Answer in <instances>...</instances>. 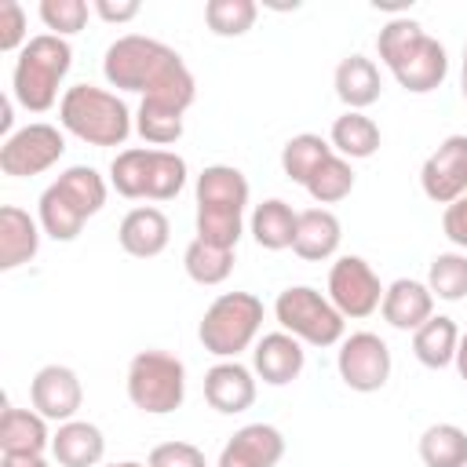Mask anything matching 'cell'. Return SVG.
<instances>
[{
  "label": "cell",
  "mask_w": 467,
  "mask_h": 467,
  "mask_svg": "<svg viewBox=\"0 0 467 467\" xmlns=\"http://www.w3.org/2000/svg\"><path fill=\"white\" fill-rule=\"evenodd\" d=\"M332 88H336L339 102H343L347 109H358V113H365V109L379 99V91H383L379 69H376V62L365 58V55H347V58L336 66V73H332Z\"/></svg>",
  "instance_id": "cell-25"
},
{
  "label": "cell",
  "mask_w": 467,
  "mask_h": 467,
  "mask_svg": "<svg viewBox=\"0 0 467 467\" xmlns=\"http://www.w3.org/2000/svg\"><path fill=\"white\" fill-rule=\"evenodd\" d=\"M336 368H339V379H343L350 390H358V394H376V390L387 387L390 368H394V358H390V347H387L376 332H350V336H343V343H339Z\"/></svg>",
  "instance_id": "cell-13"
},
{
  "label": "cell",
  "mask_w": 467,
  "mask_h": 467,
  "mask_svg": "<svg viewBox=\"0 0 467 467\" xmlns=\"http://www.w3.org/2000/svg\"><path fill=\"white\" fill-rule=\"evenodd\" d=\"M460 328L449 314H434L431 321H423L412 332V354L420 358V365L427 368H445L456 361V347H460Z\"/></svg>",
  "instance_id": "cell-27"
},
{
  "label": "cell",
  "mask_w": 467,
  "mask_h": 467,
  "mask_svg": "<svg viewBox=\"0 0 467 467\" xmlns=\"http://www.w3.org/2000/svg\"><path fill=\"white\" fill-rule=\"evenodd\" d=\"M255 0H208L204 4V26L215 36H244L255 26Z\"/></svg>",
  "instance_id": "cell-34"
},
{
  "label": "cell",
  "mask_w": 467,
  "mask_h": 467,
  "mask_svg": "<svg viewBox=\"0 0 467 467\" xmlns=\"http://www.w3.org/2000/svg\"><path fill=\"white\" fill-rule=\"evenodd\" d=\"M296 226H299V212H296L288 201H281V197H266L263 204H255V212H252V219H248V230H252V237H255V244L266 248V252H285V248H292Z\"/></svg>",
  "instance_id": "cell-26"
},
{
  "label": "cell",
  "mask_w": 467,
  "mask_h": 467,
  "mask_svg": "<svg viewBox=\"0 0 467 467\" xmlns=\"http://www.w3.org/2000/svg\"><path fill=\"white\" fill-rule=\"evenodd\" d=\"M420 186L427 201L452 204L467 193V135H449L420 168Z\"/></svg>",
  "instance_id": "cell-14"
},
{
  "label": "cell",
  "mask_w": 467,
  "mask_h": 467,
  "mask_svg": "<svg viewBox=\"0 0 467 467\" xmlns=\"http://www.w3.org/2000/svg\"><path fill=\"white\" fill-rule=\"evenodd\" d=\"M441 230H445V237H449L456 248L467 252V193L456 197L452 204H445V212H441Z\"/></svg>",
  "instance_id": "cell-39"
},
{
  "label": "cell",
  "mask_w": 467,
  "mask_h": 467,
  "mask_svg": "<svg viewBox=\"0 0 467 467\" xmlns=\"http://www.w3.org/2000/svg\"><path fill=\"white\" fill-rule=\"evenodd\" d=\"M460 91L467 99V44H463V69H460Z\"/></svg>",
  "instance_id": "cell-44"
},
{
  "label": "cell",
  "mask_w": 467,
  "mask_h": 467,
  "mask_svg": "<svg viewBox=\"0 0 467 467\" xmlns=\"http://www.w3.org/2000/svg\"><path fill=\"white\" fill-rule=\"evenodd\" d=\"M376 51H379V62L394 73V80L412 91V95H427L434 88L445 84L449 77V55H445V44H438L416 18L409 15H398L390 18L379 36H376Z\"/></svg>",
  "instance_id": "cell-2"
},
{
  "label": "cell",
  "mask_w": 467,
  "mask_h": 467,
  "mask_svg": "<svg viewBox=\"0 0 467 467\" xmlns=\"http://www.w3.org/2000/svg\"><path fill=\"white\" fill-rule=\"evenodd\" d=\"M328 142H332V150H336L339 157H347V161H365V157H372V153L379 150L383 135H379V124H376L372 117H365V113H358V109H347L343 117L332 120Z\"/></svg>",
  "instance_id": "cell-28"
},
{
  "label": "cell",
  "mask_w": 467,
  "mask_h": 467,
  "mask_svg": "<svg viewBox=\"0 0 467 467\" xmlns=\"http://www.w3.org/2000/svg\"><path fill=\"white\" fill-rule=\"evenodd\" d=\"M117 241H120V248H124L128 255H135V259H153V255H161V252L168 248V241H171V223H168V215H164L161 208L139 204V208H131V212L120 219Z\"/></svg>",
  "instance_id": "cell-20"
},
{
  "label": "cell",
  "mask_w": 467,
  "mask_h": 467,
  "mask_svg": "<svg viewBox=\"0 0 467 467\" xmlns=\"http://www.w3.org/2000/svg\"><path fill=\"white\" fill-rule=\"evenodd\" d=\"M106 467H150V463H139V460H120V463H106Z\"/></svg>",
  "instance_id": "cell-46"
},
{
  "label": "cell",
  "mask_w": 467,
  "mask_h": 467,
  "mask_svg": "<svg viewBox=\"0 0 467 467\" xmlns=\"http://www.w3.org/2000/svg\"><path fill=\"white\" fill-rule=\"evenodd\" d=\"M44 449H51L47 420L36 409L7 405L0 416V452L4 456H44Z\"/></svg>",
  "instance_id": "cell-23"
},
{
  "label": "cell",
  "mask_w": 467,
  "mask_h": 467,
  "mask_svg": "<svg viewBox=\"0 0 467 467\" xmlns=\"http://www.w3.org/2000/svg\"><path fill=\"white\" fill-rule=\"evenodd\" d=\"M182 266H186L190 281H197V285H208V288L223 285L234 274V248H219V244L193 237L182 252Z\"/></svg>",
  "instance_id": "cell-31"
},
{
  "label": "cell",
  "mask_w": 467,
  "mask_h": 467,
  "mask_svg": "<svg viewBox=\"0 0 467 467\" xmlns=\"http://www.w3.org/2000/svg\"><path fill=\"white\" fill-rule=\"evenodd\" d=\"M376 7H383V11H405L409 4H394V0H376Z\"/></svg>",
  "instance_id": "cell-45"
},
{
  "label": "cell",
  "mask_w": 467,
  "mask_h": 467,
  "mask_svg": "<svg viewBox=\"0 0 467 467\" xmlns=\"http://www.w3.org/2000/svg\"><path fill=\"white\" fill-rule=\"evenodd\" d=\"M51 456L58 467H99L106 456V438L88 420H66L51 434Z\"/></svg>",
  "instance_id": "cell-22"
},
{
  "label": "cell",
  "mask_w": 467,
  "mask_h": 467,
  "mask_svg": "<svg viewBox=\"0 0 467 467\" xmlns=\"http://www.w3.org/2000/svg\"><path fill=\"white\" fill-rule=\"evenodd\" d=\"M0 467H51L44 456H0Z\"/></svg>",
  "instance_id": "cell-41"
},
{
  "label": "cell",
  "mask_w": 467,
  "mask_h": 467,
  "mask_svg": "<svg viewBox=\"0 0 467 467\" xmlns=\"http://www.w3.org/2000/svg\"><path fill=\"white\" fill-rule=\"evenodd\" d=\"M427 288L434 299L460 303L467 296V255L463 252H438L427 266Z\"/></svg>",
  "instance_id": "cell-32"
},
{
  "label": "cell",
  "mask_w": 467,
  "mask_h": 467,
  "mask_svg": "<svg viewBox=\"0 0 467 467\" xmlns=\"http://www.w3.org/2000/svg\"><path fill=\"white\" fill-rule=\"evenodd\" d=\"M303 365H306V350L288 332H266L252 347V372L270 387H285V383L299 379Z\"/></svg>",
  "instance_id": "cell-18"
},
{
  "label": "cell",
  "mask_w": 467,
  "mask_h": 467,
  "mask_svg": "<svg viewBox=\"0 0 467 467\" xmlns=\"http://www.w3.org/2000/svg\"><path fill=\"white\" fill-rule=\"evenodd\" d=\"M350 190H354V168H350V161L347 157H339V153H332L314 175H310V182H306V193L325 208V204H339L343 197H350Z\"/></svg>",
  "instance_id": "cell-33"
},
{
  "label": "cell",
  "mask_w": 467,
  "mask_h": 467,
  "mask_svg": "<svg viewBox=\"0 0 467 467\" xmlns=\"http://www.w3.org/2000/svg\"><path fill=\"white\" fill-rule=\"evenodd\" d=\"M204 401L223 416H237V412L252 409L255 405V372L248 365H241L237 358L215 361L204 372Z\"/></svg>",
  "instance_id": "cell-17"
},
{
  "label": "cell",
  "mask_w": 467,
  "mask_h": 467,
  "mask_svg": "<svg viewBox=\"0 0 467 467\" xmlns=\"http://www.w3.org/2000/svg\"><path fill=\"white\" fill-rule=\"evenodd\" d=\"M0 135H4V139L15 135V131H11V99H7V95L0 99Z\"/></svg>",
  "instance_id": "cell-42"
},
{
  "label": "cell",
  "mask_w": 467,
  "mask_h": 467,
  "mask_svg": "<svg viewBox=\"0 0 467 467\" xmlns=\"http://www.w3.org/2000/svg\"><path fill=\"white\" fill-rule=\"evenodd\" d=\"M58 120L69 135H77L88 146H124L135 128L128 102L117 91H106L95 84L66 88L58 102Z\"/></svg>",
  "instance_id": "cell-6"
},
{
  "label": "cell",
  "mask_w": 467,
  "mask_h": 467,
  "mask_svg": "<svg viewBox=\"0 0 467 467\" xmlns=\"http://www.w3.org/2000/svg\"><path fill=\"white\" fill-rule=\"evenodd\" d=\"M102 77L109 88L139 91L142 102L168 106L179 113H186L197 99V80H193L190 66L182 62V55L175 47H168L164 40H153L142 33L117 36L106 47Z\"/></svg>",
  "instance_id": "cell-1"
},
{
  "label": "cell",
  "mask_w": 467,
  "mask_h": 467,
  "mask_svg": "<svg viewBox=\"0 0 467 467\" xmlns=\"http://www.w3.org/2000/svg\"><path fill=\"white\" fill-rule=\"evenodd\" d=\"M259 328H263V299L252 292H223L204 310L197 325V339L208 354L230 361L255 343Z\"/></svg>",
  "instance_id": "cell-8"
},
{
  "label": "cell",
  "mask_w": 467,
  "mask_h": 467,
  "mask_svg": "<svg viewBox=\"0 0 467 467\" xmlns=\"http://www.w3.org/2000/svg\"><path fill=\"white\" fill-rule=\"evenodd\" d=\"M29 401L33 409L51 420V423H66L77 420L80 405H84V387L80 376L69 365H44L36 368V376L29 379Z\"/></svg>",
  "instance_id": "cell-15"
},
{
  "label": "cell",
  "mask_w": 467,
  "mask_h": 467,
  "mask_svg": "<svg viewBox=\"0 0 467 467\" xmlns=\"http://www.w3.org/2000/svg\"><path fill=\"white\" fill-rule=\"evenodd\" d=\"M128 401L146 416H168L186 398V365L168 350H139L124 376Z\"/></svg>",
  "instance_id": "cell-9"
},
{
  "label": "cell",
  "mask_w": 467,
  "mask_h": 467,
  "mask_svg": "<svg viewBox=\"0 0 467 467\" xmlns=\"http://www.w3.org/2000/svg\"><path fill=\"white\" fill-rule=\"evenodd\" d=\"M339 241H343V226H339L336 212H328V208L299 212V226H296V241H292V252L299 259L325 263L339 252Z\"/></svg>",
  "instance_id": "cell-24"
},
{
  "label": "cell",
  "mask_w": 467,
  "mask_h": 467,
  "mask_svg": "<svg viewBox=\"0 0 467 467\" xmlns=\"http://www.w3.org/2000/svg\"><path fill=\"white\" fill-rule=\"evenodd\" d=\"M197 201V237L219 248H237L244 234V208H248V179L234 164H208L193 186Z\"/></svg>",
  "instance_id": "cell-3"
},
{
  "label": "cell",
  "mask_w": 467,
  "mask_h": 467,
  "mask_svg": "<svg viewBox=\"0 0 467 467\" xmlns=\"http://www.w3.org/2000/svg\"><path fill=\"white\" fill-rule=\"evenodd\" d=\"M182 117L179 109H168V106H153V102H139V113H135V131L150 142V146H171L182 139Z\"/></svg>",
  "instance_id": "cell-35"
},
{
  "label": "cell",
  "mask_w": 467,
  "mask_h": 467,
  "mask_svg": "<svg viewBox=\"0 0 467 467\" xmlns=\"http://www.w3.org/2000/svg\"><path fill=\"white\" fill-rule=\"evenodd\" d=\"M452 365H456V372H460V379L467 383V332L460 336V347H456V361H452Z\"/></svg>",
  "instance_id": "cell-43"
},
{
  "label": "cell",
  "mask_w": 467,
  "mask_h": 467,
  "mask_svg": "<svg viewBox=\"0 0 467 467\" xmlns=\"http://www.w3.org/2000/svg\"><path fill=\"white\" fill-rule=\"evenodd\" d=\"M29 29H26V7L18 0H4L0 4V51H22L29 44Z\"/></svg>",
  "instance_id": "cell-37"
},
{
  "label": "cell",
  "mask_w": 467,
  "mask_h": 467,
  "mask_svg": "<svg viewBox=\"0 0 467 467\" xmlns=\"http://www.w3.org/2000/svg\"><path fill=\"white\" fill-rule=\"evenodd\" d=\"M62 153H66V135L47 120H33V124L18 128L11 139H4L0 171L11 179H29V175L55 168Z\"/></svg>",
  "instance_id": "cell-11"
},
{
  "label": "cell",
  "mask_w": 467,
  "mask_h": 467,
  "mask_svg": "<svg viewBox=\"0 0 467 467\" xmlns=\"http://www.w3.org/2000/svg\"><path fill=\"white\" fill-rule=\"evenodd\" d=\"M73 66V47L66 36L36 33L15 58L11 69V95L29 113H47L58 99V88Z\"/></svg>",
  "instance_id": "cell-5"
},
{
  "label": "cell",
  "mask_w": 467,
  "mask_h": 467,
  "mask_svg": "<svg viewBox=\"0 0 467 467\" xmlns=\"http://www.w3.org/2000/svg\"><path fill=\"white\" fill-rule=\"evenodd\" d=\"M106 193H109V186H106V179L91 164L66 168L36 201L40 230L51 241H77L84 223L102 212Z\"/></svg>",
  "instance_id": "cell-4"
},
{
  "label": "cell",
  "mask_w": 467,
  "mask_h": 467,
  "mask_svg": "<svg viewBox=\"0 0 467 467\" xmlns=\"http://www.w3.org/2000/svg\"><path fill=\"white\" fill-rule=\"evenodd\" d=\"M379 314L390 328L398 332H416L423 321L434 317V292L427 288V281H416V277H398L387 285L383 292V303H379Z\"/></svg>",
  "instance_id": "cell-19"
},
{
  "label": "cell",
  "mask_w": 467,
  "mask_h": 467,
  "mask_svg": "<svg viewBox=\"0 0 467 467\" xmlns=\"http://www.w3.org/2000/svg\"><path fill=\"white\" fill-rule=\"evenodd\" d=\"M423 467H467V431L456 423H431L420 434Z\"/></svg>",
  "instance_id": "cell-30"
},
{
  "label": "cell",
  "mask_w": 467,
  "mask_h": 467,
  "mask_svg": "<svg viewBox=\"0 0 467 467\" xmlns=\"http://www.w3.org/2000/svg\"><path fill=\"white\" fill-rule=\"evenodd\" d=\"M146 463L150 467H208L204 452L197 445H190V441H164V445H157L150 452Z\"/></svg>",
  "instance_id": "cell-38"
},
{
  "label": "cell",
  "mask_w": 467,
  "mask_h": 467,
  "mask_svg": "<svg viewBox=\"0 0 467 467\" xmlns=\"http://www.w3.org/2000/svg\"><path fill=\"white\" fill-rule=\"evenodd\" d=\"M186 161L175 150L131 146L109 164V186L128 201H171L186 186Z\"/></svg>",
  "instance_id": "cell-7"
},
{
  "label": "cell",
  "mask_w": 467,
  "mask_h": 467,
  "mask_svg": "<svg viewBox=\"0 0 467 467\" xmlns=\"http://www.w3.org/2000/svg\"><path fill=\"white\" fill-rule=\"evenodd\" d=\"M336 150H332V142L328 139H321V135H314V131H303V135H292L285 146H281V171L292 179V182H299V186H306L310 182V175L332 157Z\"/></svg>",
  "instance_id": "cell-29"
},
{
  "label": "cell",
  "mask_w": 467,
  "mask_h": 467,
  "mask_svg": "<svg viewBox=\"0 0 467 467\" xmlns=\"http://www.w3.org/2000/svg\"><path fill=\"white\" fill-rule=\"evenodd\" d=\"M91 11H95L102 22H109V26H124V22H131V18L142 11V4H139V0H95Z\"/></svg>",
  "instance_id": "cell-40"
},
{
  "label": "cell",
  "mask_w": 467,
  "mask_h": 467,
  "mask_svg": "<svg viewBox=\"0 0 467 467\" xmlns=\"http://www.w3.org/2000/svg\"><path fill=\"white\" fill-rule=\"evenodd\" d=\"M285 456V434L274 423H244L223 445L215 467H277Z\"/></svg>",
  "instance_id": "cell-16"
},
{
  "label": "cell",
  "mask_w": 467,
  "mask_h": 467,
  "mask_svg": "<svg viewBox=\"0 0 467 467\" xmlns=\"http://www.w3.org/2000/svg\"><path fill=\"white\" fill-rule=\"evenodd\" d=\"M88 4L84 0H40V22L55 36H73L88 26Z\"/></svg>",
  "instance_id": "cell-36"
},
{
  "label": "cell",
  "mask_w": 467,
  "mask_h": 467,
  "mask_svg": "<svg viewBox=\"0 0 467 467\" xmlns=\"http://www.w3.org/2000/svg\"><path fill=\"white\" fill-rule=\"evenodd\" d=\"M383 292L387 288H383L379 274L361 255H339L328 270V299L343 317L361 321V317L376 314L383 303Z\"/></svg>",
  "instance_id": "cell-12"
},
{
  "label": "cell",
  "mask_w": 467,
  "mask_h": 467,
  "mask_svg": "<svg viewBox=\"0 0 467 467\" xmlns=\"http://www.w3.org/2000/svg\"><path fill=\"white\" fill-rule=\"evenodd\" d=\"M274 317L281 332L296 336L306 347H336L343 343V332H347V317L332 306L328 296H321L310 285H288L285 292H277Z\"/></svg>",
  "instance_id": "cell-10"
},
{
  "label": "cell",
  "mask_w": 467,
  "mask_h": 467,
  "mask_svg": "<svg viewBox=\"0 0 467 467\" xmlns=\"http://www.w3.org/2000/svg\"><path fill=\"white\" fill-rule=\"evenodd\" d=\"M40 219L18 204L0 208V270H18L40 252Z\"/></svg>",
  "instance_id": "cell-21"
}]
</instances>
